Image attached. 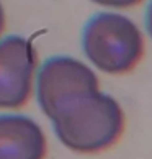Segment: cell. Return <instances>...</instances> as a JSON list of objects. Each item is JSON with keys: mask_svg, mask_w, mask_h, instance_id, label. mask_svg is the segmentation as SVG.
<instances>
[{"mask_svg": "<svg viewBox=\"0 0 152 159\" xmlns=\"http://www.w3.org/2000/svg\"><path fill=\"white\" fill-rule=\"evenodd\" d=\"M36 49L20 34L0 39V110H16L30 100L36 79Z\"/></svg>", "mask_w": 152, "mask_h": 159, "instance_id": "277c9868", "label": "cell"}, {"mask_svg": "<svg viewBox=\"0 0 152 159\" xmlns=\"http://www.w3.org/2000/svg\"><path fill=\"white\" fill-rule=\"evenodd\" d=\"M34 89L41 111L51 118L72 98L100 90V82L89 64L72 56H54L41 64Z\"/></svg>", "mask_w": 152, "mask_h": 159, "instance_id": "3957f363", "label": "cell"}, {"mask_svg": "<svg viewBox=\"0 0 152 159\" xmlns=\"http://www.w3.org/2000/svg\"><path fill=\"white\" fill-rule=\"evenodd\" d=\"M93 3L102 5L106 8H115V10H124V8H131L136 7L142 2V0H92Z\"/></svg>", "mask_w": 152, "mask_h": 159, "instance_id": "8992f818", "label": "cell"}, {"mask_svg": "<svg viewBox=\"0 0 152 159\" xmlns=\"http://www.w3.org/2000/svg\"><path fill=\"white\" fill-rule=\"evenodd\" d=\"M3 28H5V11H3L2 2H0V34L3 33Z\"/></svg>", "mask_w": 152, "mask_h": 159, "instance_id": "ba28073f", "label": "cell"}, {"mask_svg": "<svg viewBox=\"0 0 152 159\" xmlns=\"http://www.w3.org/2000/svg\"><path fill=\"white\" fill-rule=\"evenodd\" d=\"M82 49L93 67L110 75H123L142 61L145 41L131 18L116 11H102L84 26Z\"/></svg>", "mask_w": 152, "mask_h": 159, "instance_id": "7a4b0ae2", "label": "cell"}, {"mask_svg": "<svg viewBox=\"0 0 152 159\" xmlns=\"http://www.w3.org/2000/svg\"><path fill=\"white\" fill-rule=\"evenodd\" d=\"M48 139L36 120L0 113V159H46Z\"/></svg>", "mask_w": 152, "mask_h": 159, "instance_id": "5b68a950", "label": "cell"}, {"mask_svg": "<svg viewBox=\"0 0 152 159\" xmlns=\"http://www.w3.org/2000/svg\"><path fill=\"white\" fill-rule=\"evenodd\" d=\"M49 120L62 146L79 154H97L113 148L126 125L119 102L102 90L72 98Z\"/></svg>", "mask_w": 152, "mask_h": 159, "instance_id": "6da1fadb", "label": "cell"}, {"mask_svg": "<svg viewBox=\"0 0 152 159\" xmlns=\"http://www.w3.org/2000/svg\"><path fill=\"white\" fill-rule=\"evenodd\" d=\"M144 25H145V31L152 39V0L147 3V8H145V16H144Z\"/></svg>", "mask_w": 152, "mask_h": 159, "instance_id": "52a82bcc", "label": "cell"}]
</instances>
